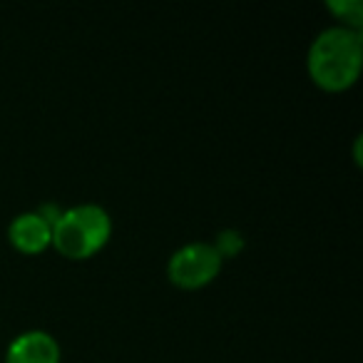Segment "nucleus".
Listing matches in <instances>:
<instances>
[{
  "mask_svg": "<svg viewBox=\"0 0 363 363\" xmlns=\"http://www.w3.org/2000/svg\"><path fill=\"white\" fill-rule=\"evenodd\" d=\"M363 65V35L343 26L323 28L308 48L306 67L313 85L326 92H343L356 85Z\"/></svg>",
  "mask_w": 363,
  "mask_h": 363,
  "instance_id": "nucleus-1",
  "label": "nucleus"
},
{
  "mask_svg": "<svg viewBox=\"0 0 363 363\" xmlns=\"http://www.w3.org/2000/svg\"><path fill=\"white\" fill-rule=\"evenodd\" d=\"M112 217L100 204H75L60 212L52 224V244L65 259H90L110 242Z\"/></svg>",
  "mask_w": 363,
  "mask_h": 363,
  "instance_id": "nucleus-2",
  "label": "nucleus"
},
{
  "mask_svg": "<svg viewBox=\"0 0 363 363\" xmlns=\"http://www.w3.org/2000/svg\"><path fill=\"white\" fill-rule=\"evenodd\" d=\"M224 267V259L209 242H189L182 244L167 262V277L174 286L187 289H202L212 284L219 277Z\"/></svg>",
  "mask_w": 363,
  "mask_h": 363,
  "instance_id": "nucleus-3",
  "label": "nucleus"
},
{
  "mask_svg": "<svg viewBox=\"0 0 363 363\" xmlns=\"http://www.w3.org/2000/svg\"><path fill=\"white\" fill-rule=\"evenodd\" d=\"M60 343L50 331L30 328L18 333L6 351V363H60Z\"/></svg>",
  "mask_w": 363,
  "mask_h": 363,
  "instance_id": "nucleus-4",
  "label": "nucleus"
},
{
  "mask_svg": "<svg viewBox=\"0 0 363 363\" xmlns=\"http://www.w3.org/2000/svg\"><path fill=\"white\" fill-rule=\"evenodd\" d=\"M8 239L21 254H40L52 244V224L38 212H23L8 224Z\"/></svg>",
  "mask_w": 363,
  "mask_h": 363,
  "instance_id": "nucleus-5",
  "label": "nucleus"
},
{
  "mask_svg": "<svg viewBox=\"0 0 363 363\" xmlns=\"http://www.w3.org/2000/svg\"><path fill=\"white\" fill-rule=\"evenodd\" d=\"M326 8L336 16L338 26L351 28V30H361L363 28V3L361 0H328Z\"/></svg>",
  "mask_w": 363,
  "mask_h": 363,
  "instance_id": "nucleus-6",
  "label": "nucleus"
},
{
  "mask_svg": "<svg viewBox=\"0 0 363 363\" xmlns=\"http://www.w3.org/2000/svg\"><path fill=\"white\" fill-rule=\"evenodd\" d=\"M214 249L219 252L222 259H232L237 257L244 249V234L237 232V229H224V232L217 234V242H214Z\"/></svg>",
  "mask_w": 363,
  "mask_h": 363,
  "instance_id": "nucleus-7",
  "label": "nucleus"
}]
</instances>
